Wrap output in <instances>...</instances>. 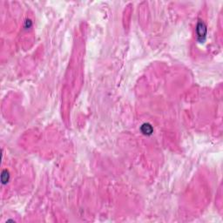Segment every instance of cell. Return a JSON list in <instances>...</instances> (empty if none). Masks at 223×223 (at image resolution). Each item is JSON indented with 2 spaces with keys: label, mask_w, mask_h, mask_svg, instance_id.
Wrapping results in <instances>:
<instances>
[{
  "label": "cell",
  "mask_w": 223,
  "mask_h": 223,
  "mask_svg": "<svg viewBox=\"0 0 223 223\" xmlns=\"http://www.w3.org/2000/svg\"><path fill=\"white\" fill-rule=\"evenodd\" d=\"M197 33L198 37L200 38H202V37H205L207 34V28L203 23H199L197 25Z\"/></svg>",
  "instance_id": "cell-1"
},
{
  "label": "cell",
  "mask_w": 223,
  "mask_h": 223,
  "mask_svg": "<svg viewBox=\"0 0 223 223\" xmlns=\"http://www.w3.org/2000/svg\"><path fill=\"white\" fill-rule=\"evenodd\" d=\"M141 131L145 134H152V127L149 124H144L141 127Z\"/></svg>",
  "instance_id": "cell-2"
},
{
  "label": "cell",
  "mask_w": 223,
  "mask_h": 223,
  "mask_svg": "<svg viewBox=\"0 0 223 223\" xmlns=\"http://www.w3.org/2000/svg\"><path fill=\"white\" fill-rule=\"evenodd\" d=\"M10 179V174H9V171L7 169L3 170L2 174H1V181L3 184H6Z\"/></svg>",
  "instance_id": "cell-3"
}]
</instances>
